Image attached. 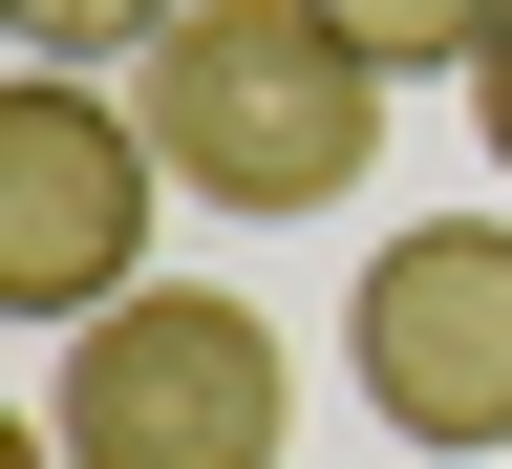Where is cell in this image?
Masks as SVG:
<instances>
[{
  "label": "cell",
  "instance_id": "1",
  "mask_svg": "<svg viewBox=\"0 0 512 469\" xmlns=\"http://www.w3.org/2000/svg\"><path fill=\"white\" fill-rule=\"evenodd\" d=\"M128 107H150V150L192 214H342L384 171V64L320 22V0H192V22L128 64Z\"/></svg>",
  "mask_w": 512,
  "mask_h": 469
},
{
  "label": "cell",
  "instance_id": "2",
  "mask_svg": "<svg viewBox=\"0 0 512 469\" xmlns=\"http://www.w3.org/2000/svg\"><path fill=\"white\" fill-rule=\"evenodd\" d=\"M43 448H64V469H278V448H299V342H278L235 278H150V299L64 320Z\"/></svg>",
  "mask_w": 512,
  "mask_h": 469
},
{
  "label": "cell",
  "instance_id": "3",
  "mask_svg": "<svg viewBox=\"0 0 512 469\" xmlns=\"http://www.w3.org/2000/svg\"><path fill=\"white\" fill-rule=\"evenodd\" d=\"M150 214H171V150L107 64H22L0 86V299L22 320H107L150 299Z\"/></svg>",
  "mask_w": 512,
  "mask_h": 469
},
{
  "label": "cell",
  "instance_id": "4",
  "mask_svg": "<svg viewBox=\"0 0 512 469\" xmlns=\"http://www.w3.org/2000/svg\"><path fill=\"white\" fill-rule=\"evenodd\" d=\"M342 363H363V406L406 427V448L512 469V214H427V235H384L363 299H342Z\"/></svg>",
  "mask_w": 512,
  "mask_h": 469
},
{
  "label": "cell",
  "instance_id": "5",
  "mask_svg": "<svg viewBox=\"0 0 512 469\" xmlns=\"http://www.w3.org/2000/svg\"><path fill=\"white\" fill-rule=\"evenodd\" d=\"M320 22H342L384 86H406V64H491V22H512V0H320Z\"/></svg>",
  "mask_w": 512,
  "mask_h": 469
},
{
  "label": "cell",
  "instance_id": "6",
  "mask_svg": "<svg viewBox=\"0 0 512 469\" xmlns=\"http://www.w3.org/2000/svg\"><path fill=\"white\" fill-rule=\"evenodd\" d=\"M0 22H22V64H150L192 0H0Z\"/></svg>",
  "mask_w": 512,
  "mask_h": 469
},
{
  "label": "cell",
  "instance_id": "7",
  "mask_svg": "<svg viewBox=\"0 0 512 469\" xmlns=\"http://www.w3.org/2000/svg\"><path fill=\"white\" fill-rule=\"evenodd\" d=\"M470 128H491V171H512V22H491V64H470Z\"/></svg>",
  "mask_w": 512,
  "mask_h": 469
}]
</instances>
